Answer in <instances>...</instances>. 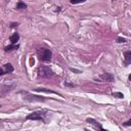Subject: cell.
Instances as JSON below:
<instances>
[{
	"label": "cell",
	"mask_w": 131,
	"mask_h": 131,
	"mask_svg": "<svg viewBox=\"0 0 131 131\" xmlns=\"http://www.w3.org/2000/svg\"><path fill=\"white\" fill-rule=\"evenodd\" d=\"M38 74L40 77L46 78V79H49V78H51L54 75L53 71L49 67H46V66H41V67L38 69Z\"/></svg>",
	"instance_id": "1"
},
{
	"label": "cell",
	"mask_w": 131,
	"mask_h": 131,
	"mask_svg": "<svg viewBox=\"0 0 131 131\" xmlns=\"http://www.w3.org/2000/svg\"><path fill=\"white\" fill-rule=\"evenodd\" d=\"M38 55L40 57V60L43 61H49L51 60V57H52V53L51 51L47 48H41L38 50Z\"/></svg>",
	"instance_id": "2"
},
{
	"label": "cell",
	"mask_w": 131,
	"mask_h": 131,
	"mask_svg": "<svg viewBox=\"0 0 131 131\" xmlns=\"http://www.w3.org/2000/svg\"><path fill=\"white\" fill-rule=\"evenodd\" d=\"M22 94L24 95V99L26 101L29 102H35V101H44L45 97H42V96H38V95H32L29 94V93H24L22 92Z\"/></svg>",
	"instance_id": "3"
},
{
	"label": "cell",
	"mask_w": 131,
	"mask_h": 131,
	"mask_svg": "<svg viewBox=\"0 0 131 131\" xmlns=\"http://www.w3.org/2000/svg\"><path fill=\"white\" fill-rule=\"evenodd\" d=\"M95 80H101V81H105V82H113L115 78L112 74L105 73V74H101L98 78H95Z\"/></svg>",
	"instance_id": "4"
},
{
	"label": "cell",
	"mask_w": 131,
	"mask_h": 131,
	"mask_svg": "<svg viewBox=\"0 0 131 131\" xmlns=\"http://www.w3.org/2000/svg\"><path fill=\"white\" fill-rule=\"evenodd\" d=\"M27 120H44V115H43L42 113H32V114H30V115H28L27 118H26Z\"/></svg>",
	"instance_id": "5"
},
{
	"label": "cell",
	"mask_w": 131,
	"mask_h": 131,
	"mask_svg": "<svg viewBox=\"0 0 131 131\" xmlns=\"http://www.w3.org/2000/svg\"><path fill=\"white\" fill-rule=\"evenodd\" d=\"M34 91L36 92H46V93H53V94H57V95H61L60 93L53 91V90H50V89H46V88H36L34 89Z\"/></svg>",
	"instance_id": "6"
},
{
	"label": "cell",
	"mask_w": 131,
	"mask_h": 131,
	"mask_svg": "<svg viewBox=\"0 0 131 131\" xmlns=\"http://www.w3.org/2000/svg\"><path fill=\"white\" fill-rule=\"evenodd\" d=\"M86 121H87V122H88V123L92 124V125L94 126L95 128H97V129H100V128H102L100 124H99V123L97 122V121H95L94 119H90V118H87V120H86Z\"/></svg>",
	"instance_id": "7"
},
{
	"label": "cell",
	"mask_w": 131,
	"mask_h": 131,
	"mask_svg": "<svg viewBox=\"0 0 131 131\" xmlns=\"http://www.w3.org/2000/svg\"><path fill=\"white\" fill-rule=\"evenodd\" d=\"M18 39H20V35H18L17 33H14L13 35H11L10 38H9V40H10V42L12 44H15V43L18 41Z\"/></svg>",
	"instance_id": "8"
},
{
	"label": "cell",
	"mask_w": 131,
	"mask_h": 131,
	"mask_svg": "<svg viewBox=\"0 0 131 131\" xmlns=\"http://www.w3.org/2000/svg\"><path fill=\"white\" fill-rule=\"evenodd\" d=\"M124 55H125V65H129L131 63V51H126Z\"/></svg>",
	"instance_id": "9"
},
{
	"label": "cell",
	"mask_w": 131,
	"mask_h": 131,
	"mask_svg": "<svg viewBox=\"0 0 131 131\" xmlns=\"http://www.w3.org/2000/svg\"><path fill=\"white\" fill-rule=\"evenodd\" d=\"M18 48V45L17 44H11L9 46H6L4 48L5 51H11V50H14V49H17Z\"/></svg>",
	"instance_id": "10"
},
{
	"label": "cell",
	"mask_w": 131,
	"mask_h": 131,
	"mask_svg": "<svg viewBox=\"0 0 131 131\" xmlns=\"http://www.w3.org/2000/svg\"><path fill=\"white\" fill-rule=\"evenodd\" d=\"M4 68H5V73H11V72H13V67L10 64H6L4 66Z\"/></svg>",
	"instance_id": "11"
},
{
	"label": "cell",
	"mask_w": 131,
	"mask_h": 131,
	"mask_svg": "<svg viewBox=\"0 0 131 131\" xmlns=\"http://www.w3.org/2000/svg\"><path fill=\"white\" fill-rule=\"evenodd\" d=\"M25 8H27V5L25 4L24 2H17V9H25Z\"/></svg>",
	"instance_id": "12"
},
{
	"label": "cell",
	"mask_w": 131,
	"mask_h": 131,
	"mask_svg": "<svg viewBox=\"0 0 131 131\" xmlns=\"http://www.w3.org/2000/svg\"><path fill=\"white\" fill-rule=\"evenodd\" d=\"M12 87H13V86H5V87H3V89H5V90H2V91H1V95H3L6 92H9Z\"/></svg>",
	"instance_id": "13"
},
{
	"label": "cell",
	"mask_w": 131,
	"mask_h": 131,
	"mask_svg": "<svg viewBox=\"0 0 131 131\" xmlns=\"http://www.w3.org/2000/svg\"><path fill=\"white\" fill-rule=\"evenodd\" d=\"M113 96H115V97H117V98H123L124 97L123 93H120V92H114Z\"/></svg>",
	"instance_id": "14"
},
{
	"label": "cell",
	"mask_w": 131,
	"mask_h": 131,
	"mask_svg": "<svg viewBox=\"0 0 131 131\" xmlns=\"http://www.w3.org/2000/svg\"><path fill=\"white\" fill-rule=\"evenodd\" d=\"M126 41H127V40L125 38H122V37H118V39H117L118 43H125Z\"/></svg>",
	"instance_id": "15"
},
{
	"label": "cell",
	"mask_w": 131,
	"mask_h": 131,
	"mask_svg": "<svg viewBox=\"0 0 131 131\" xmlns=\"http://www.w3.org/2000/svg\"><path fill=\"white\" fill-rule=\"evenodd\" d=\"M65 86H68V87H74L75 85H74V84H71V83H68V82H65Z\"/></svg>",
	"instance_id": "16"
},
{
	"label": "cell",
	"mask_w": 131,
	"mask_h": 131,
	"mask_svg": "<svg viewBox=\"0 0 131 131\" xmlns=\"http://www.w3.org/2000/svg\"><path fill=\"white\" fill-rule=\"evenodd\" d=\"M70 70H71L72 72H74V73H78V74H80V73H81V71L76 70V69H70Z\"/></svg>",
	"instance_id": "17"
},
{
	"label": "cell",
	"mask_w": 131,
	"mask_h": 131,
	"mask_svg": "<svg viewBox=\"0 0 131 131\" xmlns=\"http://www.w3.org/2000/svg\"><path fill=\"white\" fill-rule=\"evenodd\" d=\"M131 125V120H129V121H127V122L124 124V126H130Z\"/></svg>",
	"instance_id": "18"
},
{
	"label": "cell",
	"mask_w": 131,
	"mask_h": 131,
	"mask_svg": "<svg viewBox=\"0 0 131 131\" xmlns=\"http://www.w3.org/2000/svg\"><path fill=\"white\" fill-rule=\"evenodd\" d=\"M5 74V72L2 70V69H0V76H3V75Z\"/></svg>",
	"instance_id": "19"
},
{
	"label": "cell",
	"mask_w": 131,
	"mask_h": 131,
	"mask_svg": "<svg viewBox=\"0 0 131 131\" xmlns=\"http://www.w3.org/2000/svg\"><path fill=\"white\" fill-rule=\"evenodd\" d=\"M17 25H18L17 23V24H15V23H12V24H11V27H12V28H13V27H17Z\"/></svg>",
	"instance_id": "20"
},
{
	"label": "cell",
	"mask_w": 131,
	"mask_h": 131,
	"mask_svg": "<svg viewBox=\"0 0 131 131\" xmlns=\"http://www.w3.org/2000/svg\"><path fill=\"white\" fill-rule=\"evenodd\" d=\"M85 131H88V130H87V129H85Z\"/></svg>",
	"instance_id": "21"
},
{
	"label": "cell",
	"mask_w": 131,
	"mask_h": 131,
	"mask_svg": "<svg viewBox=\"0 0 131 131\" xmlns=\"http://www.w3.org/2000/svg\"><path fill=\"white\" fill-rule=\"evenodd\" d=\"M0 107H1V105H0Z\"/></svg>",
	"instance_id": "22"
}]
</instances>
